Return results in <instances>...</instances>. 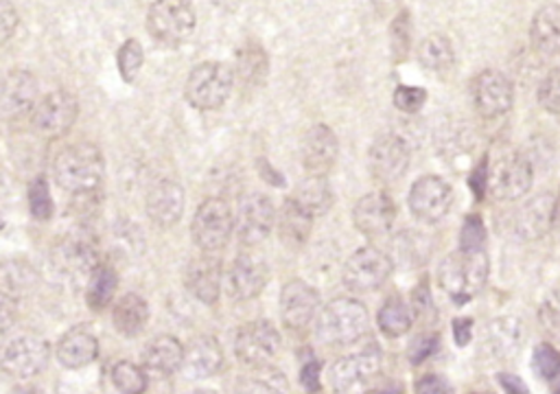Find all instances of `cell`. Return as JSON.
<instances>
[{
  "instance_id": "cell-11",
  "label": "cell",
  "mask_w": 560,
  "mask_h": 394,
  "mask_svg": "<svg viewBox=\"0 0 560 394\" xmlns=\"http://www.w3.org/2000/svg\"><path fill=\"white\" fill-rule=\"evenodd\" d=\"M51 359V346L38 335H21L0 350V368L14 379L38 377Z\"/></svg>"
},
{
  "instance_id": "cell-59",
  "label": "cell",
  "mask_w": 560,
  "mask_h": 394,
  "mask_svg": "<svg viewBox=\"0 0 560 394\" xmlns=\"http://www.w3.org/2000/svg\"><path fill=\"white\" fill-rule=\"evenodd\" d=\"M549 383H551L553 392H556V394H560V372H558V374H556V377H553Z\"/></svg>"
},
{
  "instance_id": "cell-51",
  "label": "cell",
  "mask_w": 560,
  "mask_h": 394,
  "mask_svg": "<svg viewBox=\"0 0 560 394\" xmlns=\"http://www.w3.org/2000/svg\"><path fill=\"white\" fill-rule=\"evenodd\" d=\"M414 387H416V394H456L453 387H451V383H449L445 377L434 374V372L423 374V377L416 381Z\"/></svg>"
},
{
  "instance_id": "cell-17",
  "label": "cell",
  "mask_w": 560,
  "mask_h": 394,
  "mask_svg": "<svg viewBox=\"0 0 560 394\" xmlns=\"http://www.w3.org/2000/svg\"><path fill=\"white\" fill-rule=\"evenodd\" d=\"M397 220V205L384 190L363 195L352 209L354 229L365 237H382L390 233Z\"/></svg>"
},
{
  "instance_id": "cell-3",
  "label": "cell",
  "mask_w": 560,
  "mask_h": 394,
  "mask_svg": "<svg viewBox=\"0 0 560 394\" xmlns=\"http://www.w3.org/2000/svg\"><path fill=\"white\" fill-rule=\"evenodd\" d=\"M488 257L480 253H456L440 263L438 281L440 287L456 305L471 303L488 281Z\"/></svg>"
},
{
  "instance_id": "cell-22",
  "label": "cell",
  "mask_w": 560,
  "mask_h": 394,
  "mask_svg": "<svg viewBox=\"0 0 560 394\" xmlns=\"http://www.w3.org/2000/svg\"><path fill=\"white\" fill-rule=\"evenodd\" d=\"M556 197L549 190H540L519 209L514 218V233L523 242H538L553 229Z\"/></svg>"
},
{
  "instance_id": "cell-50",
  "label": "cell",
  "mask_w": 560,
  "mask_h": 394,
  "mask_svg": "<svg viewBox=\"0 0 560 394\" xmlns=\"http://www.w3.org/2000/svg\"><path fill=\"white\" fill-rule=\"evenodd\" d=\"M18 318V303L10 292H0V337H3Z\"/></svg>"
},
{
  "instance_id": "cell-1",
  "label": "cell",
  "mask_w": 560,
  "mask_h": 394,
  "mask_svg": "<svg viewBox=\"0 0 560 394\" xmlns=\"http://www.w3.org/2000/svg\"><path fill=\"white\" fill-rule=\"evenodd\" d=\"M53 173L64 190L75 195L95 193L105 175V158L92 143H77L55 156Z\"/></svg>"
},
{
  "instance_id": "cell-20",
  "label": "cell",
  "mask_w": 560,
  "mask_h": 394,
  "mask_svg": "<svg viewBox=\"0 0 560 394\" xmlns=\"http://www.w3.org/2000/svg\"><path fill=\"white\" fill-rule=\"evenodd\" d=\"M270 279L267 263L259 255L244 253L239 255L226 274V290L228 296L235 300H250L257 298Z\"/></svg>"
},
{
  "instance_id": "cell-5",
  "label": "cell",
  "mask_w": 560,
  "mask_h": 394,
  "mask_svg": "<svg viewBox=\"0 0 560 394\" xmlns=\"http://www.w3.org/2000/svg\"><path fill=\"white\" fill-rule=\"evenodd\" d=\"M235 86V71L222 62H204L186 79L184 97L198 110H220Z\"/></svg>"
},
{
  "instance_id": "cell-41",
  "label": "cell",
  "mask_w": 560,
  "mask_h": 394,
  "mask_svg": "<svg viewBox=\"0 0 560 394\" xmlns=\"http://www.w3.org/2000/svg\"><path fill=\"white\" fill-rule=\"evenodd\" d=\"M116 62H119V73H121V77H123L125 82H134L136 75H138V71H140L142 64H145V51H142L140 42L134 40V38H129V40L119 49Z\"/></svg>"
},
{
  "instance_id": "cell-7",
  "label": "cell",
  "mask_w": 560,
  "mask_h": 394,
  "mask_svg": "<svg viewBox=\"0 0 560 394\" xmlns=\"http://www.w3.org/2000/svg\"><path fill=\"white\" fill-rule=\"evenodd\" d=\"M393 259L372 246H363L348 257L341 270V281L352 294H368L379 290L393 276Z\"/></svg>"
},
{
  "instance_id": "cell-49",
  "label": "cell",
  "mask_w": 560,
  "mask_h": 394,
  "mask_svg": "<svg viewBox=\"0 0 560 394\" xmlns=\"http://www.w3.org/2000/svg\"><path fill=\"white\" fill-rule=\"evenodd\" d=\"M18 12L10 0H0V47L8 45L18 29Z\"/></svg>"
},
{
  "instance_id": "cell-36",
  "label": "cell",
  "mask_w": 560,
  "mask_h": 394,
  "mask_svg": "<svg viewBox=\"0 0 560 394\" xmlns=\"http://www.w3.org/2000/svg\"><path fill=\"white\" fill-rule=\"evenodd\" d=\"M287 390L285 374L272 366L254 368L252 374L241 377L235 385V394H287Z\"/></svg>"
},
{
  "instance_id": "cell-19",
  "label": "cell",
  "mask_w": 560,
  "mask_h": 394,
  "mask_svg": "<svg viewBox=\"0 0 560 394\" xmlns=\"http://www.w3.org/2000/svg\"><path fill=\"white\" fill-rule=\"evenodd\" d=\"M320 309V294L304 281H287L281 290V318L287 329L304 331Z\"/></svg>"
},
{
  "instance_id": "cell-12",
  "label": "cell",
  "mask_w": 560,
  "mask_h": 394,
  "mask_svg": "<svg viewBox=\"0 0 560 394\" xmlns=\"http://www.w3.org/2000/svg\"><path fill=\"white\" fill-rule=\"evenodd\" d=\"M276 224V211L267 195L250 193L241 197L237 216H235V233L244 246H261Z\"/></svg>"
},
{
  "instance_id": "cell-62",
  "label": "cell",
  "mask_w": 560,
  "mask_h": 394,
  "mask_svg": "<svg viewBox=\"0 0 560 394\" xmlns=\"http://www.w3.org/2000/svg\"><path fill=\"white\" fill-rule=\"evenodd\" d=\"M473 394H493V392H473Z\"/></svg>"
},
{
  "instance_id": "cell-40",
  "label": "cell",
  "mask_w": 560,
  "mask_h": 394,
  "mask_svg": "<svg viewBox=\"0 0 560 394\" xmlns=\"http://www.w3.org/2000/svg\"><path fill=\"white\" fill-rule=\"evenodd\" d=\"M29 207H32V216L38 222H47V220L53 218L51 188H49V182L42 175L36 177L29 186Z\"/></svg>"
},
{
  "instance_id": "cell-60",
  "label": "cell",
  "mask_w": 560,
  "mask_h": 394,
  "mask_svg": "<svg viewBox=\"0 0 560 394\" xmlns=\"http://www.w3.org/2000/svg\"><path fill=\"white\" fill-rule=\"evenodd\" d=\"M12 394H36L34 387H16Z\"/></svg>"
},
{
  "instance_id": "cell-55",
  "label": "cell",
  "mask_w": 560,
  "mask_h": 394,
  "mask_svg": "<svg viewBox=\"0 0 560 394\" xmlns=\"http://www.w3.org/2000/svg\"><path fill=\"white\" fill-rule=\"evenodd\" d=\"M497 381L499 385L506 390V394H530L525 381L517 374H510V372H499L497 374Z\"/></svg>"
},
{
  "instance_id": "cell-25",
  "label": "cell",
  "mask_w": 560,
  "mask_h": 394,
  "mask_svg": "<svg viewBox=\"0 0 560 394\" xmlns=\"http://www.w3.org/2000/svg\"><path fill=\"white\" fill-rule=\"evenodd\" d=\"M222 261L213 255H204L194 259L189 266H186L184 272V283L186 290H189L198 300H202L204 305H215L222 292Z\"/></svg>"
},
{
  "instance_id": "cell-35",
  "label": "cell",
  "mask_w": 560,
  "mask_h": 394,
  "mask_svg": "<svg viewBox=\"0 0 560 394\" xmlns=\"http://www.w3.org/2000/svg\"><path fill=\"white\" fill-rule=\"evenodd\" d=\"M294 200L304 211H309L313 218H318V216H324V213L331 211V207H333V190H331V186L326 184L324 177L309 175V180H304L296 188Z\"/></svg>"
},
{
  "instance_id": "cell-44",
  "label": "cell",
  "mask_w": 560,
  "mask_h": 394,
  "mask_svg": "<svg viewBox=\"0 0 560 394\" xmlns=\"http://www.w3.org/2000/svg\"><path fill=\"white\" fill-rule=\"evenodd\" d=\"M538 322L547 335L560 342V290L551 292L538 307Z\"/></svg>"
},
{
  "instance_id": "cell-8",
  "label": "cell",
  "mask_w": 560,
  "mask_h": 394,
  "mask_svg": "<svg viewBox=\"0 0 560 394\" xmlns=\"http://www.w3.org/2000/svg\"><path fill=\"white\" fill-rule=\"evenodd\" d=\"M382 370V350L379 346H368L359 353L339 357L328 372L331 387L337 394H350L365 387Z\"/></svg>"
},
{
  "instance_id": "cell-46",
  "label": "cell",
  "mask_w": 560,
  "mask_h": 394,
  "mask_svg": "<svg viewBox=\"0 0 560 394\" xmlns=\"http://www.w3.org/2000/svg\"><path fill=\"white\" fill-rule=\"evenodd\" d=\"M438 335L436 333H421L416 335L408 346V359L412 366H421L425 359H430L438 348Z\"/></svg>"
},
{
  "instance_id": "cell-33",
  "label": "cell",
  "mask_w": 560,
  "mask_h": 394,
  "mask_svg": "<svg viewBox=\"0 0 560 394\" xmlns=\"http://www.w3.org/2000/svg\"><path fill=\"white\" fill-rule=\"evenodd\" d=\"M270 60L265 49L259 42H248L241 47L237 56V77L244 86L257 88L267 79Z\"/></svg>"
},
{
  "instance_id": "cell-16",
  "label": "cell",
  "mask_w": 560,
  "mask_h": 394,
  "mask_svg": "<svg viewBox=\"0 0 560 394\" xmlns=\"http://www.w3.org/2000/svg\"><path fill=\"white\" fill-rule=\"evenodd\" d=\"M77 114H79L77 99L66 90H55L36 103L32 112V121L40 134L55 138L66 134L75 125Z\"/></svg>"
},
{
  "instance_id": "cell-9",
  "label": "cell",
  "mask_w": 560,
  "mask_h": 394,
  "mask_svg": "<svg viewBox=\"0 0 560 394\" xmlns=\"http://www.w3.org/2000/svg\"><path fill=\"white\" fill-rule=\"evenodd\" d=\"M453 188L440 175L419 177L408 195V207L419 222L438 224L451 211Z\"/></svg>"
},
{
  "instance_id": "cell-15",
  "label": "cell",
  "mask_w": 560,
  "mask_h": 394,
  "mask_svg": "<svg viewBox=\"0 0 560 394\" xmlns=\"http://www.w3.org/2000/svg\"><path fill=\"white\" fill-rule=\"evenodd\" d=\"M53 263L66 274L92 272L101 263L97 237L84 229L66 233L53 248Z\"/></svg>"
},
{
  "instance_id": "cell-47",
  "label": "cell",
  "mask_w": 560,
  "mask_h": 394,
  "mask_svg": "<svg viewBox=\"0 0 560 394\" xmlns=\"http://www.w3.org/2000/svg\"><path fill=\"white\" fill-rule=\"evenodd\" d=\"M427 101V93L425 88L419 86H399L395 90V106L408 114L419 112Z\"/></svg>"
},
{
  "instance_id": "cell-37",
  "label": "cell",
  "mask_w": 560,
  "mask_h": 394,
  "mask_svg": "<svg viewBox=\"0 0 560 394\" xmlns=\"http://www.w3.org/2000/svg\"><path fill=\"white\" fill-rule=\"evenodd\" d=\"M116 285H119V276L114 268H110L108 263H99L90 272V281H88V292H86L88 307L95 311H103L112 303L116 294Z\"/></svg>"
},
{
  "instance_id": "cell-57",
  "label": "cell",
  "mask_w": 560,
  "mask_h": 394,
  "mask_svg": "<svg viewBox=\"0 0 560 394\" xmlns=\"http://www.w3.org/2000/svg\"><path fill=\"white\" fill-rule=\"evenodd\" d=\"M213 3L224 12H235L239 8V0H213Z\"/></svg>"
},
{
  "instance_id": "cell-31",
  "label": "cell",
  "mask_w": 560,
  "mask_h": 394,
  "mask_svg": "<svg viewBox=\"0 0 560 394\" xmlns=\"http://www.w3.org/2000/svg\"><path fill=\"white\" fill-rule=\"evenodd\" d=\"M521 344H523V327L517 318L501 316L486 327V348L495 357L508 359L521 348Z\"/></svg>"
},
{
  "instance_id": "cell-24",
  "label": "cell",
  "mask_w": 560,
  "mask_h": 394,
  "mask_svg": "<svg viewBox=\"0 0 560 394\" xmlns=\"http://www.w3.org/2000/svg\"><path fill=\"white\" fill-rule=\"evenodd\" d=\"M184 213V188L175 180H160L147 195V216L160 229H171Z\"/></svg>"
},
{
  "instance_id": "cell-28",
  "label": "cell",
  "mask_w": 560,
  "mask_h": 394,
  "mask_svg": "<svg viewBox=\"0 0 560 394\" xmlns=\"http://www.w3.org/2000/svg\"><path fill=\"white\" fill-rule=\"evenodd\" d=\"M182 359L184 346L171 335H160L147 344L142 353V370L153 377H171L182 368Z\"/></svg>"
},
{
  "instance_id": "cell-38",
  "label": "cell",
  "mask_w": 560,
  "mask_h": 394,
  "mask_svg": "<svg viewBox=\"0 0 560 394\" xmlns=\"http://www.w3.org/2000/svg\"><path fill=\"white\" fill-rule=\"evenodd\" d=\"M419 60L427 71L434 73H449L456 64V53L451 47V40L447 36L434 34L423 40L419 49Z\"/></svg>"
},
{
  "instance_id": "cell-2",
  "label": "cell",
  "mask_w": 560,
  "mask_h": 394,
  "mask_svg": "<svg viewBox=\"0 0 560 394\" xmlns=\"http://www.w3.org/2000/svg\"><path fill=\"white\" fill-rule=\"evenodd\" d=\"M370 329L368 309L354 298H335L315 318V335L324 346H350Z\"/></svg>"
},
{
  "instance_id": "cell-53",
  "label": "cell",
  "mask_w": 560,
  "mask_h": 394,
  "mask_svg": "<svg viewBox=\"0 0 560 394\" xmlns=\"http://www.w3.org/2000/svg\"><path fill=\"white\" fill-rule=\"evenodd\" d=\"M488 158L484 156V160L473 169V173H471V180H469V184H471V190L475 193V197L477 200H482L484 197V193H486V188H488Z\"/></svg>"
},
{
  "instance_id": "cell-39",
  "label": "cell",
  "mask_w": 560,
  "mask_h": 394,
  "mask_svg": "<svg viewBox=\"0 0 560 394\" xmlns=\"http://www.w3.org/2000/svg\"><path fill=\"white\" fill-rule=\"evenodd\" d=\"M112 383L121 394H142L147 387V372L132 361H119L112 368Z\"/></svg>"
},
{
  "instance_id": "cell-45",
  "label": "cell",
  "mask_w": 560,
  "mask_h": 394,
  "mask_svg": "<svg viewBox=\"0 0 560 394\" xmlns=\"http://www.w3.org/2000/svg\"><path fill=\"white\" fill-rule=\"evenodd\" d=\"M538 103L549 114H560V69L547 73L538 86Z\"/></svg>"
},
{
  "instance_id": "cell-26",
  "label": "cell",
  "mask_w": 560,
  "mask_h": 394,
  "mask_svg": "<svg viewBox=\"0 0 560 394\" xmlns=\"http://www.w3.org/2000/svg\"><path fill=\"white\" fill-rule=\"evenodd\" d=\"M222 366H224V348L211 335H202L194 340L189 348H184L182 370L189 379L213 377L222 370Z\"/></svg>"
},
{
  "instance_id": "cell-21",
  "label": "cell",
  "mask_w": 560,
  "mask_h": 394,
  "mask_svg": "<svg viewBox=\"0 0 560 394\" xmlns=\"http://www.w3.org/2000/svg\"><path fill=\"white\" fill-rule=\"evenodd\" d=\"M300 156H302V167L309 175L326 177V173L335 167L339 156V143L335 132L324 123L313 125L302 140Z\"/></svg>"
},
{
  "instance_id": "cell-27",
  "label": "cell",
  "mask_w": 560,
  "mask_h": 394,
  "mask_svg": "<svg viewBox=\"0 0 560 394\" xmlns=\"http://www.w3.org/2000/svg\"><path fill=\"white\" fill-rule=\"evenodd\" d=\"M55 355L66 368H86L99 355V340L86 327H75L58 342Z\"/></svg>"
},
{
  "instance_id": "cell-10",
  "label": "cell",
  "mask_w": 560,
  "mask_h": 394,
  "mask_svg": "<svg viewBox=\"0 0 560 394\" xmlns=\"http://www.w3.org/2000/svg\"><path fill=\"white\" fill-rule=\"evenodd\" d=\"M283 346L278 329L267 320H254L239 329L235 337L237 357L250 368L272 366Z\"/></svg>"
},
{
  "instance_id": "cell-54",
  "label": "cell",
  "mask_w": 560,
  "mask_h": 394,
  "mask_svg": "<svg viewBox=\"0 0 560 394\" xmlns=\"http://www.w3.org/2000/svg\"><path fill=\"white\" fill-rule=\"evenodd\" d=\"M320 370H322V366H320L318 359H309V361L302 366L300 381H302V385L307 387V392H311V394L320 392Z\"/></svg>"
},
{
  "instance_id": "cell-29",
  "label": "cell",
  "mask_w": 560,
  "mask_h": 394,
  "mask_svg": "<svg viewBox=\"0 0 560 394\" xmlns=\"http://www.w3.org/2000/svg\"><path fill=\"white\" fill-rule=\"evenodd\" d=\"M530 40L540 56H560V5H545L534 14Z\"/></svg>"
},
{
  "instance_id": "cell-6",
  "label": "cell",
  "mask_w": 560,
  "mask_h": 394,
  "mask_svg": "<svg viewBox=\"0 0 560 394\" xmlns=\"http://www.w3.org/2000/svg\"><path fill=\"white\" fill-rule=\"evenodd\" d=\"M235 233V216L233 209L222 197H209L204 200L194 218L191 235L200 250L213 255L228 246Z\"/></svg>"
},
{
  "instance_id": "cell-61",
  "label": "cell",
  "mask_w": 560,
  "mask_h": 394,
  "mask_svg": "<svg viewBox=\"0 0 560 394\" xmlns=\"http://www.w3.org/2000/svg\"><path fill=\"white\" fill-rule=\"evenodd\" d=\"M189 394H217L213 390H196V392H189Z\"/></svg>"
},
{
  "instance_id": "cell-30",
  "label": "cell",
  "mask_w": 560,
  "mask_h": 394,
  "mask_svg": "<svg viewBox=\"0 0 560 394\" xmlns=\"http://www.w3.org/2000/svg\"><path fill=\"white\" fill-rule=\"evenodd\" d=\"M311 229H313V216L304 211L294 197H289L278 216V233L283 244L289 248H302L311 237Z\"/></svg>"
},
{
  "instance_id": "cell-48",
  "label": "cell",
  "mask_w": 560,
  "mask_h": 394,
  "mask_svg": "<svg viewBox=\"0 0 560 394\" xmlns=\"http://www.w3.org/2000/svg\"><path fill=\"white\" fill-rule=\"evenodd\" d=\"M390 34H393V51H395V56L399 60H403L408 56V51H410V36H412V32H410V14L408 12H401L395 19Z\"/></svg>"
},
{
  "instance_id": "cell-42",
  "label": "cell",
  "mask_w": 560,
  "mask_h": 394,
  "mask_svg": "<svg viewBox=\"0 0 560 394\" xmlns=\"http://www.w3.org/2000/svg\"><path fill=\"white\" fill-rule=\"evenodd\" d=\"M486 246V226L484 220L475 213L466 216L462 222V233H460V253H480Z\"/></svg>"
},
{
  "instance_id": "cell-32",
  "label": "cell",
  "mask_w": 560,
  "mask_h": 394,
  "mask_svg": "<svg viewBox=\"0 0 560 394\" xmlns=\"http://www.w3.org/2000/svg\"><path fill=\"white\" fill-rule=\"evenodd\" d=\"M112 320H114V327L119 333H123L125 337H136L147 320H149V307H147V300L138 294H125L116 305H114V311H112Z\"/></svg>"
},
{
  "instance_id": "cell-14",
  "label": "cell",
  "mask_w": 560,
  "mask_h": 394,
  "mask_svg": "<svg viewBox=\"0 0 560 394\" xmlns=\"http://www.w3.org/2000/svg\"><path fill=\"white\" fill-rule=\"evenodd\" d=\"M410 167V147L397 134H384L368 151V169L382 184L399 182Z\"/></svg>"
},
{
  "instance_id": "cell-52",
  "label": "cell",
  "mask_w": 560,
  "mask_h": 394,
  "mask_svg": "<svg viewBox=\"0 0 560 394\" xmlns=\"http://www.w3.org/2000/svg\"><path fill=\"white\" fill-rule=\"evenodd\" d=\"M412 309H414V316L419 313V316H430V311L434 313V305H432V292H430V287H427V283L423 281L416 290H414V294H412Z\"/></svg>"
},
{
  "instance_id": "cell-18",
  "label": "cell",
  "mask_w": 560,
  "mask_h": 394,
  "mask_svg": "<svg viewBox=\"0 0 560 394\" xmlns=\"http://www.w3.org/2000/svg\"><path fill=\"white\" fill-rule=\"evenodd\" d=\"M475 110L486 119L503 116L514 103V86L499 71H484L473 79Z\"/></svg>"
},
{
  "instance_id": "cell-13",
  "label": "cell",
  "mask_w": 560,
  "mask_h": 394,
  "mask_svg": "<svg viewBox=\"0 0 560 394\" xmlns=\"http://www.w3.org/2000/svg\"><path fill=\"white\" fill-rule=\"evenodd\" d=\"M532 175V162L523 153H508L488 171V186L499 202H517L530 193Z\"/></svg>"
},
{
  "instance_id": "cell-23",
  "label": "cell",
  "mask_w": 560,
  "mask_h": 394,
  "mask_svg": "<svg viewBox=\"0 0 560 394\" xmlns=\"http://www.w3.org/2000/svg\"><path fill=\"white\" fill-rule=\"evenodd\" d=\"M38 103V79L29 71H12L0 84V110L8 119H23Z\"/></svg>"
},
{
  "instance_id": "cell-4",
  "label": "cell",
  "mask_w": 560,
  "mask_h": 394,
  "mask_svg": "<svg viewBox=\"0 0 560 394\" xmlns=\"http://www.w3.org/2000/svg\"><path fill=\"white\" fill-rule=\"evenodd\" d=\"M147 32L162 47L175 49L196 32L191 0H153L147 12Z\"/></svg>"
},
{
  "instance_id": "cell-34",
  "label": "cell",
  "mask_w": 560,
  "mask_h": 394,
  "mask_svg": "<svg viewBox=\"0 0 560 394\" xmlns=\"http://www.w3.org/2000/svg\"><path fill=\"white\" fill-rule=\"evenodd\" d=\"M377 324H379V331L386 335V337H401L406 335L412 324H414V309L412 305H408L403 298L395 296V298H388L384 303V307L379 309V316H377Z\"/></svg>"
},
{
  "instance_id": "cell-58",
  "label": "cell",
  "mask_w": 560,
  "mask_h": 394,
  "mask_svg": "<svg viewBox=\"0 0 560 394\" xmlns=\"http://www.w3.org/2000/svg\"><path fill=\"white\" fill-rule=\"evenodd\" d=\"M375 394H403V387H401V383H388L386 387L377 390Z\"/></svg>"
},
{
  "instance_id": "cell-56",
  "label": "cell",
  "mask_w": 560,
  "mask_h": 394,
  "mask_svg": "<svg viewBox=\"0 0 560 394\" xmlns=\"http://www.w3.org/2000/svg\"><path fill=\"white\" fill-rule=\"evenodd\" d=\"M453 337L458 346H466L473 337V320L471 318H456L453 320Z\"/></svg>"
},
{
  "instance_id": "cell-43",
  "label": "cell",
  "mask_w": 560,
  "mask_h": 394,
  "mask_svg": "<svg viewBox=\"0 0 560 394\" xmlns=\"http://www.w3.org/2000/svg\"><path fill=\"white\" fill-rule=\"evenodd\" d=\"M532 366H534V370H536V374H538L540 379L551 381V379L560 372V353H558L551 344L543 342V344H538V346L534 348Z\"/></svg>"
}]
</instances>
